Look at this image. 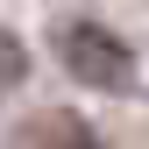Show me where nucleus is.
Segmentation results:
<instances>
[{
    "mask_svg": "<svg viewBox=\"0 0 149 149\" xmlns=\"http://www.w3.org/2000/svg\"><path fill=\"white\" fill-rule=\"evenodd\" d=\"M22 149H100V135H92L78 114H50V121H36L22 135Z\"/></svg>",
    "mask_w": 149,
    "mask_h": 149,
    "instance_id": "nucleus-2",
    "label": "nucleus"
},
{
    "mask_svg": "<svg viewBox=\"0 0 149 149\" xmlns=\"http://www.w3.org/2000/svg\"><path fill=\"white\" fill-rule=\"evenodd\" d=\"M22 78H29V50H22V36L0 29V92H14Z\"/></svg>",
    "mask_w": 149,
    "mask_h": 149,
    "instance_id": "nucleus-3",
    "label": "nucleus"
},
{
    "mask_svg": "<svg viewBox=\"0 0 149 149\" xmlns=\"http://www.w3.org/2000/svg\"><path fill=\"white\" fill-rule=\"evenodd\" d=\"M57 50H64V71H71L78 85H100V92H128V85H135V57H128V43L107 36L100 22H71Z\"/></svg>",
    "mask_w": 149,
    "mask_h": 149,
    "instance_id": "nucleus-1",
    "label": "nucleus"
}]
</instances>
